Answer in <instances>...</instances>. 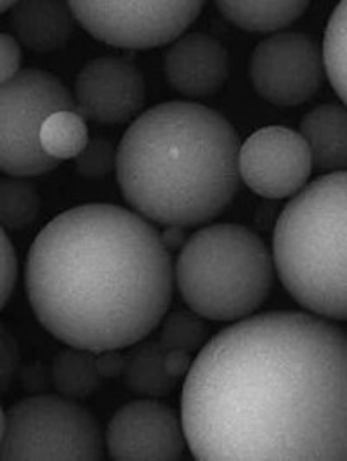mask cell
<instances>
[{"label": "cell", "instance_id": "obj_16", "mask_svg": "<svg viewBox=\"0 0 347 461\" xmlns=\"http://www.w3.org/2000/svg\"><path fill=\"white\" fill-rule=\"evenodd\" d=\"M307 2H217L219 13L230 23L255 33L278 32L307 9Z\"/></svg>", "mask_w": 347, "mask_h": 461}, {"label": "cell", "instance_id": "obj_31", "mask_svg": "<svg viewBox=\"0 0 347 461\" xmlns=\"http://www.w3.org/2000/svg\"><path fill=\"white\" fill-rule=\"evenodd\" d=\"M11 7H13V2H0V14L5 13V11H9Z\"/></svg>", "mask_w": 347, "mask_h": 461}, {"label": "cell", "instance_id": "obj_25", "mask_svg": "<svg viewBox=\"0 0 347 461\" xmlns=\"http://www.w3.org/2000/svg\"><path fill=\"white\" fill-rule=\"evenodd\" d=\"M20 346L11 331L0 326V393L14 382L20 369Z\"/></svg>", "mask_w": 347, "mask_h": 461}, {"label": "cell", "instance_id": "obj_13", "mask_svg": "<svg viewBox=\"0 0 347 461\" xmlns=\"http://www.w3.org/2000/svg\"><path fill=\"white\" fill-rule=\"evenodd\" d=\"M163 68L169 84L189 97L217 93L230 75V54L215 37L195 32L181 35L165 52Z\"/></svg>", "mask_w": 347, "mask_h": 461}, {"label": "cell", "instance_id": "obj_3", "mask_svg": "<svg viewBox=\"0 0 347 461\" xmlns=\"http://www.w3.org/2000/svg\"><path fill=\"white\" fill-rule=\"evenodd\" d=\"M240 139L230 120L198 103L169 101L139 115L116 148V181L141 217L195 228L238 191Z\"/></svg>", "mask_w": 347, "mask_h": 461}, {"label": "cell", "instance_id": "obj_10", "mask_svg": "<svg viewBox=\"0 0 347 461\" xmlns=\"http://www.w3.org/2000/svg\"><path fill=\"white\" fill-rule=\"evenodd\" d=\"M313 172L309 148L299 132L271 125L255 131L238 149V176L269 200L294 196Z\"/></svg>", "mask_w": 347, "mask_h": 461}, {"label": "cell", "instance_id": "obj_19", "mask_svg": "<svg viewBox=\"0 0 347 461\" xmlns=\"http://www.w3.org/2000/svg\"><path fill=\"white\" fill-rule=\"evenodd\" d=\"M39 139L49 158L56 162L77 158L89 142L87 122L75 110L56 112L47 116Z\"/></svg>", "mask_w": 347, "mask_h": 461}, {"label": "cell", "instance_id": "obj_5", "mask_svg": "<svg viewBox=\"0 0 347 461\" xmlns=\"http://www.w3.org/2000/svg\"><path fill=\"white\" fill-rule=\"evenodd\" d=\"M174 279L187 307L210 321H240L273 288V257L254 230L214 224L186 240Z\"/></svg>", "mask_w": 347, "mask_h": 461}, {"label": "cell", "instance_id": "obj_17", "mask_svg": "<svg viewBox=\"0 0 347 461\" xmlns=\"http://www.w3.org/2000/svg\"><path fill=\"white\" fill-rule=\"evenodd\" d=\"M134 348L125 356L123 378L127 387L141 397L157 399L163 397L176 387L163 368L165 348L160 342H138Z\"/></svg>", "mask_w": 347, "mask_h": 461}, {"label": "cell", "instance_id": "obj_9", "mask_svg": "<svg viewBox=\"0 0 347 461\" xmlns=\"http://www.w3.org/2000/svg\"><path fill=\"white\" fill-rule=\"evenodd\" d=\"M257 94L277 106H299L324 82L322 50L304 33H277L260 41L251 58Z\"/></svg>", "mask_w": 347, "mask_h": 461}, {"label": "cell", "instance_id": "obj_12", "mask_svg": "<svg viewBox=\"0 0 347 461\" xmlns=\"http://www.w3.org/2000/svg\"><path fill=\"white\" fill-rule=\"evenodd\" d=\"M144 99L142 73L125 58L93 59L78 71L75 80V112L96 123H123L138 115Z\"/></svg>", "mask_w": 347, "mask_h": 461}, {"label": "cell", "instance_id": "obj_24", "mask_svg": "<svg viewBox=\"0 0 347 461\" xmlns=\"http://www.w3.org/2000/svg\"><path fill=\"white\" fill-rule=\"evenodd\" d=\"M18 277V258L7 232L0 228V311L9 302Z\"/></svg>", "mask_w": 347, "mask_h": 461}, {"label": "cell", "instance_id": "obj_6", "mask_svg": "<svg viewBox=\"0 0 347 461\" xmlns=\"http://www.w3.org/2000/svg\"><path fill=\"white\" fill-rule=\"evenodd\" d=\"M105 438L96 416L65 395H30L7 411L2 461H96Z\"/></svg>", "mask_w": 347, "mask_h": 461}, {"label": "cell", "instance_id": "obj_15", "mask_svg": "<svg viewBox=\"0 0 347 461\" xmlns=\"http://www.w3.org/2000/svg\"><path fill=\"white\" fill-rule=\"evenodd\" d=\"M302 139L306 140L313 168L322 172L346 170L347 113L344 104H322L302 118Z\"/></svg>", "mask_w": 347, "mask_h": 461}, {"label": "cell", "instance_id": "obj_14", "mask_svg": "<svg viewBox=\"0 0 347 461\" xmlns=\"http://www.w3.org/2000/svg\"><path fill=\"white\" fill-rule=\"evenodd\" d=\"M9 11L16 41L30 50H58L67 46L73 33V16L65 2H18Z\"/></svg>", "mask_w": 347, "mask_h": 461}, {"label": "cell", "instance_id": "obj_21", "mask_svg": "<svg viewBox=\"0 0 347 461\" xmlns=\"http://www.w3.org/2000/svg\"><path fill=\"white\" fill-rule=\"evenodd\" d=\"M346 41L347 4L341 2L326 24L322 50V63L326 77L339 95L341 104L346 103Z\"/></svg>", "mask_w": 347, "mask_h": 461}, {"label": "cell", "instance_id": "obj_4", "mask_svg": "<svg viewBox=\"0 0 347 461\" xmlns=\"http://www.w3.org/2000/svg\"><path fill=\"white\" fill-rule=\"evenodd\" d=\"M346 243V170L304 185L278 217V276L297 303L328 321L347 318Z\"/></svg>", "mask_w": 347, "mask_h": 461}, {"label": "cell", "instance_id": "obj_26", "mask_svg": "<svg viewBox=\"0 0 347 461\" xmlns=\"http://www.w3.org/2000/svg\"><path fill=\"white\" fill-rule=\"evenodd\" d=\"M23 52L16 37L0 32V84L11 80L22 71Z\"/></svg>", "mask_w": 347, "mask_h": 461}, {"label": "cell", "instance_id": "obj_29", "mask_svg": "<svg viewBox=\"0 0 347 461\" xmlns=\"http://www.w3.org/2000/svg\"><path fill=\"white\" fill-rule=\"evenodd\" d=\"M160 240H162L163 247L169 250V252H176V250H181L183 245L186 243V234L183 228H178V226H165V230L160 234Z\"/></svg>", "mask_w": 347, "mask_h": 461}, {"label": "cell", "instance_id": "obj_27", "mask_svg": "<svg viewBox=\"0 0 347 461\" xmlns=\"http://www.w3.org/2000/svg\"><path fill=\"white\" fill-rule=\"evenodd\" d=\"M96 368L101 378H116L123 375L125 356L120 350H105L96 354Z\"/></svg>", "mask_w": 347, "mask_h": 461}, {"label": "cell", "instance_id": "obj_11", "mask_svg": "<svg viewBox=\"0 0 347 461\" xmlns=\"http://www.w3.org/2000/svg\"><path fill=\"white\" fill-rule=\"evenodd\" d=\"M185 444L179 416L155 399H138L122 406L105 436V447L116 461L179 460Z\"/></svg>", "mask_w": 347, "mask_h": 461}, {"label": "cell", "instance_id": "obj_28", "mask_svg": "<svg viewBox=\"0 0 347 461\" xmlns=\"http://www.w3.org/2000/svg\"><path fill=\"white\" fill-rule=\"evenodd\" d=\"M193 359H191V354H187L185 350H178V348H170V350H165V356H163V368L167 371V375L179 382L181 376H185L187 373V369L191 366Z\"/></svg>", "mask_w": 347, "mask_h": 461}, {"label": "cell", "instance_id": "obj_23", "mask_svg": "<svg viewBox=\"0 0 347 461\" xmlns=\"http://www.w3.org/2000/svg\"><path fill=\"white\" fill-rule=\"evenodd\" d=\"M75 160L80 176L87 179L106 177L115 168V146L108 139H89V142Z\"/></svg>", "mask_w": 347, "mask_h": 461}, {"label": "cell", "instance_id": "obj_2", "mask_svg": "<svg viewBox=\"0 0 347 461\" xmlns=\"http://www.w3.org/2000/svg\"><path fill=\"white\" fill-rule=\"evenodd\" d=\"M160 232L127 208L89 203L56 215L26 260V294L47 331L94 354L144 340L172 300Z\"/></svg>", "mask_w": 347, "mask_h": 461}, {"label": "cell", "instance_id": "obj_30", "mask_svg": "<svg viewBox=\"0 0 347 461\" xmlns=\"http://www.w3.org/2000/svg\"><path fill=\"white\" fill-rule=\"evenodd\" d=\"M5 420H7V413L0 406V444H2L4 434H5Z\"/></svg>", "mask_w": 347, "mask_h": 461}, {"label": "cell", "instance_id": "obj_22", "mask_svg": "<svg viewBox=\"0 0 347 461\" xmlns=\"http://www.w3.org/2000/svg\"><path fill=\"white\" fill-rule=\"evenodd\" d=\"M162 321V331H160L159 342L165 350L178 348V350H185L187 354H193L207 340L205 323L193 311L170 312Z\"/></svg>", "mask_w": 347, "mask_h": 461}, {"label": "cell", "instance_id": "obj_8", "mask_svg": "<svg viewBox=\"0 0 347 461\" xmlns=\"http://www.w3.org/2000/svg\"><path fill=\"white\" fill-rule=\"evenodd\" d=\"M71 16L96 41L120 49H153L178 41L200 13L202 2H69Z\"/></svg>", "mask_w": 347, "mask_h": 461}, {"label": "cell", "instance_id": "obj_7", "mask_svg": "<svg viewBox=\"0 0 347 461\" xmlns=\"http://www.w3.org/2000/svg\"><path fill=\"white\" fill-rule=\"evenodd\" d=\"M63 110H75L73 94L46 69L24 68L0 84V172L24 179L52 172L59 162L39 138L47 116Z\"/></svg>", "mask_w": 347, "mask_h": 461}, {"label": "cell", "instance_id": "obj_1", "mask_svg": "<svg viewBox=\"0 0 347 461\" xmlns=\"http://www.w3.org/2000/svg\"><path fill=\"white\" fill-rule=\"evenodd\" d=\"M181 423L200 461H346L344 330L296 311L224 328L186 373Z\"/></svg>", "mask_w": 347, "mask_h": 461}, {"label": "cell", "instance_id": "obj_20", "mask_svg": "<svg viewBox=\"0 0 347 461\" xmlns=\"http://www.w3.org/2000/svg\"><path fill=\"white\" fill-rule=\"evenodd\" d=\"M42 208L37 187L24 177L0 179V228L22 230L32 226Z\"/></svg>", "mask_w": 347, "mask_h": 461}, {"label": "cell", "instance_id": "obj_18", "mask_svg": "<svg viewBox=\"0 0 347 461\" xmlns=\"http://www.w3.org/2000/svg\"><path fill=\"white\" fill-rule=\"evenodd\" d=\"M50 375L58 393L73 401L91 397L103 382L96 368V354L75 347L56 356Z\"/></svg>", "mask_w": 347, "mask_h": 461}]
</instances>
